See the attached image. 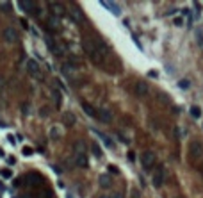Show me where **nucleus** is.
Instances as JSON below:
<instances>
[{"label": "nucleus", "instance_id": "6ab92c4d", "mask_svg": "<svg viewBox=\"0 0 203 198\" xmlns=\"http://www.w3.org/2000/svg\"><path fill=\"white\" fill-rule=\"evenodd\" d=\"M98 184H100V187H105V189H109L110 186H112V180H110V177H109V175H100V177H98Z\"/></svg>", "mask_w": 203, "mask_h": 198}, {"label": "nucleus", "instance_id": "79ce46f5", "mask_svg": "<svg viewBox=\"0 0 203 198\" xmlns=\"http://www.w3.org/2000/svg\"><path fill=\"white\" fill-rule=\"evenodd\" d=\"M20 184H21V182H20V179H16V180H14V182H13V186H14V187H18V186H20Z\"/></svg>", "mask_w": 203, "mask_h": 198}, {"label": "nucleus", "instance_id": "c03bdc74", "mask_svg": "<svg viewBox=\"0 0 203 198\" xmlns=\"http://www.w3.org/2000/svg\"><path fill=\"white\" fill-rule=\"evenodd\" d=\"M100 198H109V196H100Z\"/></svg>", "mask_w": 203, "mask_h": 198}, {"label": "nucleus", "instance_id": "dca6fc26", "mask_svg": "<svg viewBox=\"0 0 203 198\" xmlns=\"http://www.w3.org/2000/svg\"><path fill=\"white\" fill-rule=\"evenodd\" d=\"M62 123H64L66 127H73V125L77 123V116H75L71 111H66V113L62 114Z\"/></svg>", "mask_w": 203, "mask_h": 198}, {"label": "nucleus", "instance_id": "6e6552de", "mask_svg": "<svg viewBox=\"0 0 203 198\" xmlns=\"http://www.w3.org/2000/svg\"><path fill=\"white\" fill-rule=\"evenodd\" d=\"M189 155L192 159H198V157L203 155V145L199 141H191L189 143Z\"/></svg>", "mask_w": 203, "mask_h": 198}, {"label": "nucleus", "instance_id": "1a4fd4ad", "mask_svg": "<svg viewBox=\"0 0 203 198\" xmlns=\"http://www.w3.org/2000/svg\"><path fill=\"white\" fill-rule=\"evenodd\" d=\"M134 91H135V97H139V98H144V97H148V93H150V86H148V82H143V80H139V82H135V87H134Z\"/></svg>", "mask_w": 203, "mask_h": 198}, {"label": "nucleus", "instance_id": "f8f14e48", "mask_svg": "<svg viewBox=\"0 0 203 198\" xmlns=\"http://www.w3.org/2000/svg\"><path fill=\"white\" fill-rule=\"evenodd\" d=\"M18 7H20V9H25L29 14H36V16H37V4L32 2V0H27V2H18Z\"/></svg>", "mask_w": 203, "mask_h": 198}, {"label": "nucleus", "instance_id": "0eeeda50", "mask_svg": "<svg viewBox=\"0 0 203 198\" xmlns=\"http://www.w3.org/2000/svg\"><path fill=\"white\" fill-rule=\"evenodd\" d=\"M155 153L151 152V150H146V152H143L141 153V164H143V168H153L155 166Z\"/></svg>", "mask_w": 203, "mask_h": 198}, {"label": "nucleus", "instance_id": "f257e3e1", "mask_svg": "<svg viewBox=\"0 0 203 198\" xmlns=\"http://www.w3.org/2000/svg\"><path fill=\"white\" fill-rule=\"evenodd\" d=\"M82 48L95 64H102L105 55H107V45L100 38H89V36L84 38L82 39Z\"/></svg>", "mask_w": 203, "mask_h": 198}, {"label": "nucleus", "instance_id": "423d86ee", "mask_svg": "<svg viewBox=\"0 0 203 198\" xmlns=\"http://www.w3.org/2000/svg\"><path fill=\"white\" fill-rule=\"evenodd\" d=\"M2 38L6 39V43H18L20 41V32L14 27H6L2 32Z\"/></svg>", "mask_w": 203, "mask_h": 198}, {"label": "nucleus", "instance_id": "473e14b6", "mask_svg": "<svg viewBox=\"0 0 203 198\" xmlns=\"http://www.w3.org/2000/svg\"><path fill=\"white\" fill-rule=\"evenodd\" d=\"M7 141H9V145H13V146L16 145V138H14L13 134H9V136H7Z\"/></svg>", "mask_w": 203, "mask_h": 198}, {"label": "nucleus", "instance_id": "9d476101", "mask_svg": "<svg viewBox=\"0 0 203 198\" xmlns=\"http://www.w3.org/2000/svg\"><path fill=\"white\" fill-rule=\"evenodd\" d=\"M48 7H50L52 14H54L55 18H61V16L66 14V9H64V6H62L61 2H48Z\"/></svg>", "mask_w": 203, "mask_h": 198}, {"label": "nucleus", "instance_id": "4c0bfd02", "mask_svg": "<svg viewBox=\"0 0 203 198\" xmlns=\"http://www.w3.org/2000/svg\"><path fill=\"white\" fill-rule=\"evenodd\" d=\"M20 23L23 25L25 29H29V23H27V20H25V18H20Z\"/></svg>", "mask_w": 203, "mask_h": 198}, {"label": "nucleus", "instance_id": "2f4dec72", "mask_svg": "<svg viewBox=\"0 0 203 198\" xmlns=\"http://www.w3.org/2000/svg\"><path fill=\"white\" fill-rule=\"evenodd\" d=\"M107 168H109V171H110V173H114V175H118V173H120V170H118L114 164H109Z\"/></svg>", "mask_w": 203, "mask_h": 198}, {"label": "nucleus", "instance_id": "58836bf2", "mask_svg": "<svg viewBox=\"0 0 203 198\" xmlns=\"http://www.w3.org/2000/svg\"><path fill=\"white\" fill-rule=\"evenodd\" d=\"M109 198H123V194L121 193H114V194H110Z\"/></svg>", "mask_w": 203, "mask_h": 198}, {"label": "nucleus", "instance_id": "7c9ffc66", "mask_svg": "<svg viewBox=\"0 0 203 198\" xmlns=\"http://www.w3.org/2000/svg\"><path fill=\"white\" fill-rule=\"evenodd\" d=\"M196 39H198V45L203 48V31H201V29L196 31Z\"/></svg>", "mask_w": 203, "mask_h": 198}, {"label": "nucleus", "instance_id": "9b49d317", "mask_svg": "<svg viewBox=\"0 0 203 198\" xmlns=\"http://www.w3.org/2000/svg\"><path fill=\"white\" fill-rule=\"evenodd\" d=\"M47 29L50 31V32H59L61 31V23H59V18H55L54 14H50L48 18H47Z\"/></svg>", "mask_w": 203, "mask_h": 198}, {"label": "nucleus", "instance_id": "b1692460", "mask_svg": "<svg viewBox=\"0 0 203 198\" xmlns=\"http://www.w3.org/2000/svg\"><path fill=\"white\" fill-rule=\"evenodd\" d=\"M61 136H62V132H61V128H59L57 125L50 128V139H52V141H57V139H61Z\"/></svg>", "mask_w": 203, "mask_h": 198}, {"label": "nucleus", "instance_id": "4468645a", "mask_svg": "<svg viewBox=\"0 0 203 198\" xmlns=\"http://www.w3.org/2000/svg\"><path fill=\"white\" fill-rule=\"evenodd\" d=\"M96 118L100 121H103V123H109V121H112V113L109 111V109H98V111H96Z\"/></svg>", "mask_w": 203, "mask_h": 198}, {"label": "nucleus", "instance_id": "412c9836", "mask_svg": "<svg viewBox=\"0 0 203 198\" xmlns=\"http://www.w3.org/2000/svg\"><path fill=\"white\" fill-rule=\"evenodd\" d=\"M93 132H95V134H96V136H98L100 139H102V143H103V145H105L107 148H114V143L110 141V138H109V136L102 134V132H98V130H93Z\"/></svg>", "mask_w": 203, "mask_h": 198}, {"label": "nucleus", "instance_id": "c756f323", "mask_svg": "<svg viewBox=\"0 0 203 198\" xmlns=\"http://www.w3.org/2000/svg\"><path fill=\"white\" fill-rule=\"evenodd\" d=\"M191 116H192V118H199V116H201V109L196 107V105H192V107H191Z\"/></svg>", "mask_w": 203, "mask_h": 198}, {"label": "nucleus", "instance_id": "ddd939ff", "mask_svg": "<svg viewBox=\"0 0 203 198\" xmlns=\"http://www.w3.org/2000/svg\"><path fill=\"white\" fill-rule=\"evenodd\" d=\"M73 163H75L79 168H82V170H86V168L89 166V161H87V155H86V153H75Z\"/></svg>", "mask_w": 203, "mask_h": 198}, {"label": "nucleus", "instance_id": "39448f33", "mask_svg": "<svg viewBox=\"0 0 203 198\" xmlns=\"http://www.w3.org/2000/svg\"><path fill=\"white\" fill-rule=\"evenodd\" d=\"M27 72H29L34 79H37V80H41V79H43L41 68H39L37 61H34V59H27Z\"/></svg>", "mask_w": 203, "mask_h": 198}, {"label": "nucleus", "instance_id": "49530a36", "mask_svg": "<svg viewBox=\"0 0 203 198\" xmlns=\"http://www.w3.org/2000/svg\"><path fill=\"white\" fill-rule=\"evenodd\" d=\"M175 198H182V196H175Z\"/></svg>", "mask_w": 203, "mask_h": 198}, {"label": "nucleus", "instance_id": "a878e982", "mask_svg": "<svg viewBox=\"0 0 203 198\" xmlns=\"http://www.w3.org/2000/svg\"><path fill=\"white\" fill-rule=\"evenodd\" d=\"M91 150H93V153H95V157H98V159L103 155V153H102V148H100L96 143H91Z\"/></svg>", "mask_w": 203, "mask_h": 198}, {"label": "nucleus", "instance_id": "f704fd0d", "mask_svg": "<svg viewBox=\"0 0 203 198\" xmlns=\"http://www.w3.org/2000/svg\"><path fill=\"white\" fill-rule=\"evenodd\" d=\"M180 87H184V89H187V87H189V80H180Z\"/></svg>", "mask_w": 203, "mask_h": 198}, {"label": "nucleus", "instance_id": "5701e85b", "mask_svg": "<svg viewBox=\"0 0 203 198\" xmlns=\"http://www.w3.org/2000/svg\"><path fill=\"white\" fill-rule=\"evenodd\" d=\"M36 198H54V193H52V189H48V187H41V189L36 193Z\"/></svg>", "mask_w": 203, "mask_h": 198}, {"label": "nucleus", "instance_id": "a19ab883", "mask_svg": "<svg viewBox=\"0 0 203 198\" xmlns=\"http://www.w3.org/2000/svg\"><path fill=\"white\" fill-rule=\"evenodd\" d=\"M7 163H9V164H14V163H16V159H14V157H7Z\"/></svg>", "mask_w": 203, "mask_h": 198}, {"label": "nucleus", "instance_id": "4be33fe9", "mask_svg": "<svg viewBox=\"0 0 203 198\" xmlns=\"http://www.w3.org/2000/svg\"><path fill=\"white\" fill-rule=\"evenodd\" d=\"M82 109H84V113L87 116H91V118H96V109L93 105H89L87 102H82Z\"/></svg>", "mask_w": 203, "mask_h": 198}, {"label": "nucleus", "instance_id": "20e7f679", "mask_svg": "<svg viewBox=\"0 0 203 198\" xmlns=\"http://www.w3.org/2000/svg\"><path fill=\"white\" fill-rule=\"evenodd\" d=\"M45 43H47V47H48V50L54 54V55H57V57H61L62 54H64V47H61L59 43L52 38V36H45Z\"/></svg>", "mask_w": 203, "mask_h": 198}, {"label": "nucleus", "instance_id": "c9c22d12", "mask_svg": "<svg viewBox=\"0 0 203 198\" xmlns=\"http://www.w3.org/2000/svg\"><path fill=\"white\" fill-rule=\"evenodd\" d=\"M182 23H184L182 18H175V25H176V27H182Z\"/></svg>", "mask_w": 203, "mask_h": 198}, {"label": "nucleus", "instance_id": "37998d69", "mask_svg": "<svg viewBox=\"0 0 203 198\" xmlns=\"http://www.w3.org/2000/svg\"><path fill=\"white\" fill-rule=\"evenodd\" d=\"M4 155H6V153H4V150H2V148H0V157H4Z\"/></svg>", "mask_w": 203, "mask_h": 198}, {"label": "nucleus", "instance_id": "f3484780", "mask_svg": "<svg viewBox=\"0 0 203 198\" xmlns=\"http://www.w3.org/2000/svg\"><path fill=\"white\" fill-rule=\"evenodd\" d=\"M61 70H62V73H64L68 79H71V77L75 75V72H77V66H73V64H70V62H64Z\"/></svg>", "mask_w": 203, "mask_h": 198}, {"label": "nucleus", "instance_id": "a18cd8bd", "mask_svg": "<svg viewBox=\"0 0 203 198\" xmlns=\"http://www.w3.org/2000/svg\"><path fill=\"white\" fill-rule=\"evenodd\" d=\"M68 198H71V194H68Z\"/></svg>", "mask_w": 203, "mask_h": 198}, {"label": "nucleus", "instance_id": "f03ea898", "mask_svg": "<svg viewBox=\"0 0 203 198\" xmlns=\"http://www.w3.org/2000/svg\"><path fill=\"white\" fill-rule=\"evenodd\" d=\"M23 180H25V184H27L29 187H41L43 182H45L43 175L37 173V171H29L25 177H23Z\"/></svg>", "mask_w": 203, "mask_h": 198}, {"label": "nucleus", "instance_id": "c85d7f7f", "mask_svg": "<svg viewBox=\"0 0 203 198\" xmlns=\"http://www.w3.org/2000/svg\"><path fill=\"white\" fill-rule=\"evenodd\" d=\"M21 153H23L25 157H30V155H34V148L32 146H23L21 148Z\"/></svg>", "mask_w": 203, "mask_h": 198}, {"label": "nucleus", "instance_id": "ea45409f", "mask_svg": "<svg viewBox=\"0 0 203 198\" xmlns=\"http://www.w3.org/2000/svg\"><path fill=\"white\" fill-rule=\"evenodd\" d=\"M128 161H135V155H134V152H128Z\"/></svg>", "mask_w": 203, "mask_h": 198}, {"label": "nucleus", "instance_id": "7ed1b4c3", "mask_svg": "<svg viewBox=\"0 0 203 198\" xmlns=\"http://www.w3.org/2000/svg\"><path fill=\"white\" fill-rule=\"evenodd\" d=\"M164 180H166V170H164V166H157L155 171H153V177H151L153 187H162Z\"/></svg>", "mask_w": 203, "mask_h": 198}, {"label": "nucleus", "instance_id": "bb28decb", "mask_svg": "<svg viewBox=\"0 0 203 198\" xmlns=\"http://www.w3.org/2000/svg\"><path fill=\"white\" fill-rule=\"evenodd\" d=\"M0 177H2V179H11L13 177V171L9 168H4V170H0Z\"/></svg>", "mask_w": 203, "mask_h": 198}, {"label": "nucleus", "instance_id": "a211bd4d", "mask_svg": "<svg viewBox=\"0 0 203 198\" xmlns=\"http://www.w3.org/2000/svg\"><path fill=\"white\" fill-rule=\"evenodd\" d=\"M70 18H71L73 21H77V23H80V21L84 20V14H82V11H80L79 7H73V9L70 11Z\"/></svg>", "mask_w": 203, "mask_h": 198}, {"label": "nucleus", "instance_id": "aec40b11", "mask_svg": "<svg viewBox=\"0 0 203 198\" xmlns=\"http://www.w3.org/2000/svg\"><path fill=\"white\" fill-rule=\"evenodd\" d=\"M52 98H54L55 105H57V107H61V104H62V91H61V89H57V87H52Z\"/></svg>", "mask_w": 203, "mask_h": 198}, {"label": "nucleus", "instance_id": "cd10ccee", "mask_svg": "<svg viewBox=\"0 0 203 198\" xmlns=\"http://www.w3.org/2000/svg\"><path fill=\"white\" fill-rule=\"evenodd\" d=\"M11 9H13V6L9 2H0V11L2 13H11Z\"/></svg>", "mask_w": 203, "mask_h": 198}, {"label": "nucleus", "instance_id": "2eb2a0df", "mask_svg": "<svg viewBox=\"0 0 203 198\" xmlns=\"http://www.w3.org/2000/svg\"><path fill=\"white\" fill-rule=\"evenodd\" d=\"M102 4V7H105V9H109L114 16H120L121 14V9H120V6L118 4H114V2H107V0H103V2H100Z\"/></svg>", "mask_w": 203, "mask_h": 198}, {"label": "nucleus", "instance_id": "393cba45", "mask_svg": "<svg viewBox=\"0 0 203 198\" xmlns=\"http://www.w3.org/2000/svg\"><path fill=\"white\" fill-rule=\"evenodd\" d=\"M73 150H75V153H86V145H84V141H75V145H73Z\"/></svg>", "mask_w": 203, "mask_h": 198}, {"label": "nucleus", "instance_id": "e433bc0d", "mask_svg": "<svg viewBox=\"0 0 203 198\" xmlns=\"http://www.w3.org/2000/svg\"><path fill=\"white\" fill-rule=\"evenodd\" d=\"M130 194H132L130 198H139V191H137V189H132V193H130Z\"/></svg>", "mask_w": 203, "mask_h": 198}, {"label": "nucleus", "instance_id": "72a5a7b5", "mask_svg": "<svg viewBox=\"0 0 203 198\" xmlns=\"http://www.w3.org/2000/svg\"><path fill=\"white\" fill-rule=\"evenodd\" d=\"M21 109H23V111H21L23 114H29V104H21Z\"/></svg>", "mask_w": 203, "mask_h": 198}]
</instances>
